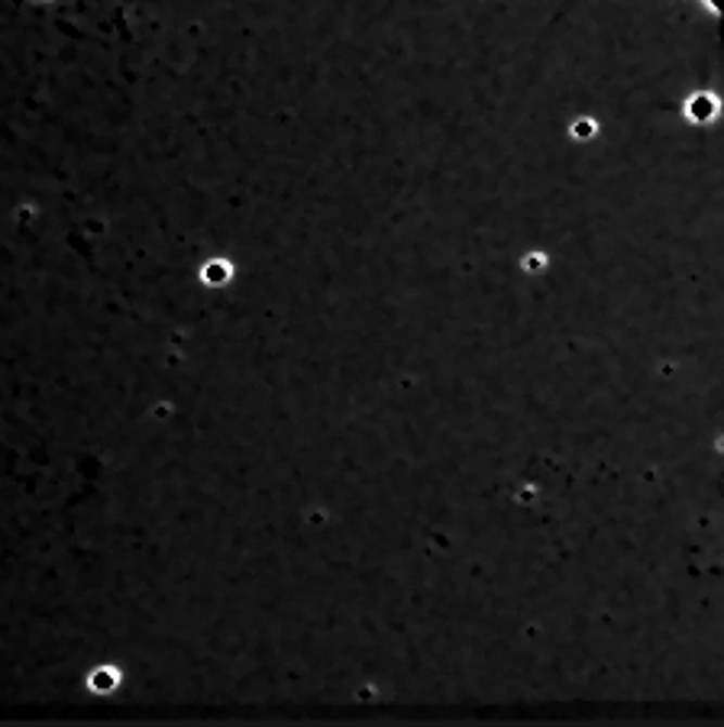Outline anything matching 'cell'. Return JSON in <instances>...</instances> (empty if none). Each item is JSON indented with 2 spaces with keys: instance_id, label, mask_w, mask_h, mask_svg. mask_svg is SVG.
I'll return each mask as SVG.
<instances>
[{
  "instance_id": "1",
  "label": "cell",
  "mask_w": 724,
  "mask_h": 727,
  "mask_svg": "<svg viewBox=\"0 0 724 727\" xmlns=\"http://www.w3.org/2000/svg\"><path fill=\"white\" fill-rule=\"evenodd\" d=\"M724 114V101L719 91H712V88H696V91H689L686 94V101H683V120L686 124H693V127H715L719 120H722Z\"/></svg>"
},
{
  "instance_id": "2",
  "label": "cell",
  "mask_w": 724,
  "mask_h": 727,
  "mask_svg": "<svg viewBox=\"0 0 724 727\" xmlns=\"http://www.w3.org/2000/svg\"><path fill=\"white\" fill-rule=\"evenodd\" d=\"M699 7H706L709 13H712V20H715V26H719V42H722L724 49V0H696Z\"/></svg>"
}]
</instances>
